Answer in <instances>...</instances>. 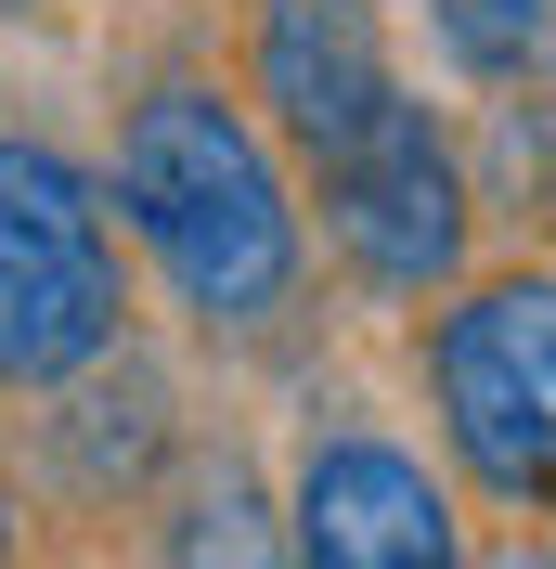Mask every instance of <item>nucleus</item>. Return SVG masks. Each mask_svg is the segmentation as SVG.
Returning a JSON list of instances; mask_svg holds the SVG:
<instances>
[{"label":"nucleus","instance_id":"nucleus-13","mask_svg":"<svg viewBox=\"0 0 556 569\" xmlns=\"http://www.w3.org/2000/svg\"><path fill=\"white\" fill-rule=\"evenodd\" d=\"M544 208H556V194H544Z\"/></svg>","mask_w":556,"mask_h":569},{"label":"nucleus","instance_id":"nucleus-4","mask_svg":"<svg viewBox=\"0 0 556 569\" xmlns=\"http://www.w3.org/2000/svg\"><path fill=\"white\" fill-rule=\"evenodd\" d=\"M324 194V247L376 298H453L466 259H479V181H466V142L440 130V104L388 91L363 130L311 169Z\"/></svg>","mask_w":556,"mask_h":569},{"label":"nucleus","instance_id":"nucleus-12","mask_svg":"<svg viewBox=\"0 0 556 569\" xmlns=\"http://www.w3.org/2000/svg\"><path fill=\"white\" fill-rule=\"evenodd\" d=\"M0 569H13V492H0Z\"/></svg>","mask_w":556,"mask_h":569},{"label":"nucleus","instance_id":"nucleus-8","mask_svg":"<svg viewBox=\"0 0 556 569\" xmlns=\"http://www.w3.org/2000/svg\"><path fill=\"white\" fill-rule=\"evenodd\" d=\"M156 569H298L285 492L246 453H181L156 492Z\"/></svg>","mask_w":556,"mask_h":569},{"label":"nucleus","instance_id":"nucleus-3","mask_svg":"<svg viewBox=\"0 0 556 569\" xmlns=\"http://www.w3.org/2000/svg\"><path fill=\"white\" fill-rule=\"evenodd\" d=\"M427 415L466 492L556 518V272H466L427 311Z\"/></svg>","mask_w":556,"mask_h":569},{"label":"nucleus","instance_id":"nucleus-1","mask_svg":"<svg viewBox=\"0 0 556 569\" xmlns=\"http://www.w3.org/2000/svg\"><path fill=\"white\" fill-rule=\"evenodd\" d=\"M105 208L130 220V247L156 259L195 337H272L311 284V208L285 181V142L220 78H156L117 117Z\"/></svg>","mask_w":556,"mask_h":569},{"label":"nucleus","instance_id":"nucleus-2","mask_svg":"<svg viewBox=\"0 0 556 569\" xmlns=\"http://www.w3.org/2000/svg\"><path fill=\"white\" fill-rule=\"evenodd\" d=\"M117 337H130V272L105 181L66 142L0 130V389L52 401L66 376L117 362Z\"/></svg>","mask_w":556,"mask_h":569},{"label":"nucleus","instance_id":"nucleus-11","mask_svg":"<svg viewBox=\"0 0 556 569\" xmlns=\"http://www.w3.org/2000/svg\"><path fill=\"white\" fill-rule=\"evenodd\" d=\"M39 13H52V0H0V27H39Z\"/></svg>","mask_w":556,"mask_h":569},{"label":"nucleus","instance_id":"nucleus-7","mask_svg":"<svg viewBox=\"0 0 556 569\" xmlns=\"http://www.w3.org/2000/svg\"><path fill=\"white\" fill-rule=\"evenodd\" d=\"M39 453H52V479L66 492H156V466H169V389L142 376L130 350L91 362V376H66L52 389V415H39Z\"/></svg>","mask_w":556,"mask_h":569},{"label":"nucleus","instance_id":"nucleus-9","mask_svg":"<svg viewBox=\"0 0 556 569\" xmlns=\"http://www.w3.org/2000/svg\"><path fill=\"white\" fill-rule=\"evenodd\" d=\"M427 39L466 91H556V0H427Z\"/></svg>","mask_w":556,"mask_h":569},{"label":"nucleus","instance_id":"nucleus-10","mask_svg":"<svg viewBox=\"0 0 556 569\" xmlns=\"http://www.w3.org/2000/svg\"><path fill=\"white\" fill-rule=\"evenodd\" d=\"M492 569H556V543H518V557H492Z\"/></svg>","mask_w":556,"mask_h":569},{"label":"nucleus","instance_id":"nucleus-6","mask_svg":"<svg viewBox=\"0 0 556 569\" xmlns=\"http://www.w3.org/2000/svg\"><path fill=\"white\" fill-rule=\"evenodd\" d=\"M388 91H401V66H388V0H246V117L298 169H324Z\"/></svg>","mask_w":556,"mask_h":569},{"label":"nucleus","instance_id":"nucleus-5","mask_svg":"<svg viewBox=\"0 0 556 569\" xmlns=\"http://www.w3.org/2000/svg\"><path fill=\"white\" fill-rule=\"evenodd\" d=\"M285 543L298 569H466V505L401 427L324 415L285 479Z\"/></svg>","mask_w":556,"mask_h":569}]
</instances>
